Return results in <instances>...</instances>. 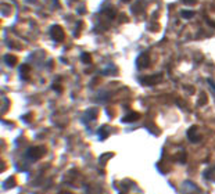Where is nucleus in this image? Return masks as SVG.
Instances as JSON below:
<instances>
[{
	"label": "nucleus",
	"instance_id": "nucleus-1",
	"mask_svg": "<svg viewBox=\"0 0 215 194\" xmlns=\"http://www.w3.org/2000/svg\"><path fill=\"white\" fill-rule=\"evenodd\" d=\"M50 36H52L53 40H56V42H62L65 38V34L60 25H53L52 28H50Z\"/></svg>",
	"mask_w": 215,
	"mask_h": 194
},
{
	"label": "nucleus",
	"instance_id": "nucleus-2",
	"mask_svg": "<svg viewBox=\"0 0 215 194\" xmlns=\"http://www.w3.org/2000/svg\"><path fill=\"white\" fill-rule=\"evenodd\" d=\"M43 151H44V148H42V147H31L26 151V157L31 158V160H39L40 157H43V154H44Z\"/></svg>",
	"mask_w": 215,
	"mask_h": 194
},
{
	"label": "nucleus",
	"instance_id": "nucleus-3",
	"mask_svg": "<svg viewBox=\"0 0 215 194\" xmlns=\"http://www.w3.org/2000/svg\"><path fill=\"white\" fill-rule=\"evenodd\" d=\"M149 62H150V57L149 54L146 53H142L139 57L136 58V67L137 70H143V68H147L149 67Z\"/></svg>",
	"mask_w": 215,
	"mask_h": 194
},
{
	"label": "nucleus",
	"instance_id": "nucleus-4",
	"mask_svg": "<svg viewBox=\"0 0 215 194\" xmlns=\"http://www.w3.org/2000/svg\"><path fill=\"white\" fill-rule=\"evenodd\" d=\"M161 79H162V75H161V74H154V75L143 78L142 82L146 83V85H149V86H153V85H156L157 82H160Z\"/></svg>",
	"mask_w": 215,
	"mask_h": 194
},
{
	"label": "nucleus",
	"instance_id": "nucleus-5",
	"mask_svg": "<svg viewBox=\"0 0 215 194\" xmlns=\"http://www.w3.org/2000/svg\"><path fill=\"white\" fill-rule=\"evenodd\" d=\"M187 137L190 139V142L192 143L200 142V135H199V130H197V126L189 128V130H187Z\"/></svg>",
	"mask_w": 215,
	"mask_h": 194
},
{
	"label": "nucleus",
	"instance_id": "nucleus-6",
	"mask_svg": "<svg viewBox=\"0 0 215 194\" xmlns=\"http://www.w3.org/2000/svg\"><path fill=\"white\" fill-rule=\"evenodd\" d=\"M139 118H140L139 112H129L128 115H125L122 118V122H133V121H137Z\"/></svg>",
	"mask_w": 215,
	"mask_h": 194
},
{
	"label": "nucleus",
	"instance_id": "nucleus-7",
	"mask_svg": "<svg viewBox=\"0 0 215 194\" xmlns=\"http://www.w3.org/2000/svg\"><path fill=\"white\" fill-rule=\"evenodd\" d=\"M3 60H4V62L7 65H10V67H14V65H16V62H17V58L14 57V56H11V54H6Z\"/></svg>",
	"mask_w": 215,
	"mask_h": 194
},
{
	"label": "nucleus",
	"instance_id": "nucleus-8",
	"mask_svg": "<svg viewBox=\"0 0 215 194\" xmlns=\"http://www.w3.org/2000/svg\"><path fill=\"white\" fill-rule=\"evenodd\" d=\"M80 60H82L83 64H90L92 57H90V54H89V53H82V54H80Z\"/></svg>",
	"mask_w": 215,
	"mask_h": 194
},
{
	"label": "nucleus",
	"instance_id": "nucleus-9",
	"mask_svg": "<svg viewBox=\"0 0 215 194\" xmlns=\"http://www.w3.org/2000/svg\"><path fill=\"white\" fill-rule=\"evenodd\" d=\"M103 11L110 17V18H114V17L117 16V11H115L114 7H108V8H106V10H103Z\"/></svg>",
	"mask_w": 215,
	"mask_h": 194
},
{
	"label": "nucleus",
	"instance_id": "nucleus-10",
	"mask_svg": "<svg viewBox=\"0 0 215 194\" xmlns=\"http://www.w3.org/2000/svg\"><path fill=\"white\" fill-rule=\"evenodd\" d=\"M181 16L183 17V18H192L193 16H194V11H182L181 13Z\"/></svg>",
	"mask_w": 215,
	"mask_h": 194
},
{
	"label": "nucleus",
	"instance_id": "nucleus-11",
	"mask_svg": "<svg viewBox=\"0 0 215 194\" xmlns=\"http://www.w3.org/2000/svg\"><path fill=\"white\" fill-rule=\"evenodd\" d=\"M106 129H107V126H103V129H101V128H100V130H103V133H98V135H100V137H101V139H106V137L107 136H108V132H106Z\"/></svg>",
	"mask_w": 215,
	"mask_h": 194
},
{
	"label": "nucleus",
	"instance_id": "nucleus-12",
	"mask_svg": "<svg viewBox=\"0 0 215 194\" xmlns=\"http://www.w3.org/2000/svg\"><path fill=\"white\" fill-rule=\"evenodd\" d=\"M183 3L185 4H187V6H193L196 3V0H183Z\"/></svg>",
	"mask_w": 215,
	"mask_h": 194
},
{
	"label": "nucleus",
	"instance_id": "nucleus-13",
	"mask_svg": "<svg viewBox=\"0 0 215 194\" xmlns=\"http://www.w3.org/2000/svg\"><path fill=\"white\" fill-rule=\"evenodd\" d=\"M201 96H203V98H200V104H205V103H207V98H205V94L203 93Z\"/></svg>",
	"mask_w": 215,
	"mask_h": 194
},
{
	"label": "nucleus",
	"instance_id": "nucleus-14",
	"mask_svg": "<svg viewBox=\"0 0 215 194\" xmlns=\"http://www.w3.org/2000/svg\"><path fill=\"white\" fill-rule=\"evenodd\" d=\"M208 83H210V85H211V89H214V92H215V83H214L211 79H208Z\"/></svg>",
	"mask_w": 215,
	"mask_h": 194
},
{
	"label": "nucleus",
	"instance_id": "nucleus-15",
	"mask_svg": "<svg viewBox=\"0 0 215 194\" xmlns=\"http://www.w3.org/2000/svg\"><path fill=\"white\" fill-rule=\"evenodd\" d=\"M122 2H124V3H128V2H129V0H122Z\"/></svg>",
	"mask_w": 215,
	"mask_h": 194
}]
</instances>
